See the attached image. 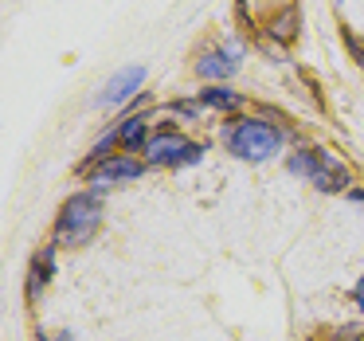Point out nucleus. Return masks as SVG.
Returning a JSON list of instances; mask_svg holds the SVG:
<instances>
[{
	"mask_svg": "<svg viewBox=\"0 0 364 341\" xmlns=\"http://www.w3.org/2000/svg\"><path fill=\"white\" fill-rule=\"evenodd\" d=\"M290 173H298V177H314V173H317V149H301V153H294V157H290Z\"/></svg>",
	"mask_w": 364,
	"mask_h": 341,
	"instance_id": "9d476101",
	"label": "nucleus"
},
{
	"mask_svg": "<svg viewBox=\"0 0 364 341\" xmlns=\"http://www.w3.org/2000/svg\"><path fill=\"white\" fill-rule=\"evenodd\" d=\"M231 153H239L243 161H270L278 149H282V134L274 126L259 118H243L235 130H231Z\"/></svg>",
	"mask_w": 364,
	"mask_h": 341,
	"instance_id": "f03ea898",
	"label": "nucleus"
},
{
	"mask_svg": "<svg viewBox=\"0 0 364 341\" xmlns=\"http://www.w3.org/2000/svg\"><path fill=\"white\" fill-rule=\"evenodd\" d=\"M200 145H192L188 137H181L176 130H165V134L149 137L145 142V157L149 165H188V161H200Z\"/></svg>",
	"mask_w": 364,
	"mask_h": 341,
	"instance_id": "7ed1b4c3",
	"label": "nucleus"
},
{
	"mask_svg": "<svg viewBox=\"0 0 364 341\" xmlns=\"http://www.w3.org/2000/svg\"><path fill=\"white\" fill-rule=\"evenodd\" d=\"M141 83H145V67H122V71L102 87L98 103H102V106H118V103H126V98H134V95H137V87H141Z\"/></svg>",
	"mask_w": 364,
	"mask_h": 341,
	"instance_id": "20e7f679",
	"label": "nucleus"
},
{
	"mask_svg": "<svg viewBox=\"0 0 364 341\" xmlns=\"http://www.w3.org/2000/svg\"><path fill=\"white\" fill-rule=\"evenodd\" d=\"M314 184L321 192H341L348 184V169L341 165L333 153H325V149H317V173H314Z\"/></svg>",
	"mask_w": 364,
	"mask_h": 341,
	"instance_id": "39448f33",
	"label": "nucleus"
},
{
	"mask_svg": "<svg viewBox=\"0 0 364 341\" xmlns=\"http://www.w3.org/2000/svg\"><path fill=\"white\" fill-rule=\"evenodd\" d=\"M98 224H102V208H98V200L90 196V192H82V196H71L63 204V216H59L55 224V243L59 247H82L95 239Z\"/></svg>",
	"mask_w": 364,
	"mask_h": 341,
	"instance_id": "f257e3e1",
	"label": "nucleus"
},
{
	"mask_svg": "<svg viewBox=\"0 0 364 341\" xmlns=\"http://www.w3.org/2000/svg\"><path fill=\"white\" fill-rule=\"evenodd\" d=\"M59 341H75V337H71V333H63V337H59Z\"/></svg>",
	"mask_w": 364,
	"mask_h": 341,
	"instance_id": "f8f14e48",
	"label": "nucleus"
},
{
	"mask_svg": "<svg viewBox=\"0 0 364 341\" xmlns=\"http://www.w3.org/2000/svg\"><path fill=\"white\" fill-rule=\"evenodd\" d=\"M235 59L228 56V51H208L204 59H196V75L200 79H228V75H235Z\"/></svg>",
	"mask_w": 364,
	"mask_h": 341,
	"instance_id": "0eeeda50",
	"label": "nucleus"
},
{
	"mask_svg": "<svg viewBox=\"0 0 364 341\" xmlns=\"http://www.w3.org/2000/svg\"><path fill=\"white\" fill-rule=\"evenodd\" d=\"M141 177V165L134 157H106L102 165L95 169V181L98 184H118V181H137Z\"/></svg>",
	"mask_w": 364,
	"mask_h": 341,
	"instance_id": "423d86ee",
	"label": "nucleus"
},
{
	"mask_svg": "<svg viewBox=\"0 0 364 341\" xmlns=\"http://www.w3.org/2000/svg\"><path fill=\"white\" fill-rule=\"evenodd\" d=\"M200 98H204V106H215V110H239V95L228 87H208Z\"/></svg>",
	"mask_w": 364,
	"mask_h": 341,
	"instance_id": "1a4fd4ad",
	"label": "nucleus"
},
{
	"mask_svg": "<svg viewBox=\"0 0 364 341\" xmlns=\"http://www.w3.org/2000/svg\"><path fill=\"white\" fill-rule=\"evenodd\" d=\"M114 142H118L122 149H137V145H145V118H126L118 126V134H114Z\"/></svg>",
	"mask_w": 364,
	"mask_h": 341,
	"instance_id": "6e6552de",
	"label": "nucleus"
},
{
	"mask_svg": "<svg viewBox=\"0 0 364 341\" xmlns=\"http://www.w3.org/2000/svg\"><path fill=\"white\" fill-rule=\"evenodd\" d=\"M356 306L364 310V278H360V283H356Z\"/></svg>",
	"mask_w": 364,
	"mask_h": 341,
	"instance_id": "9b49d317",
	"label": "nucleus"
}]
</instances>
